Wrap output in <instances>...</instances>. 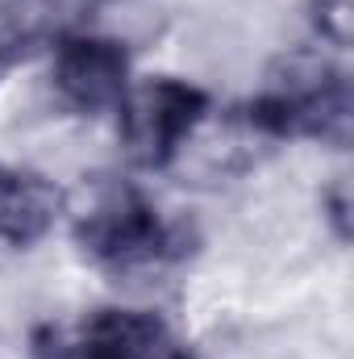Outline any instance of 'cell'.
<instances>
[{
  "mask_svg": "<svg viewBox=\"0 0 354 359\" xmlns=\"http://www.w3.org/2000/svg\"><path fill=\"white\" fill-rule=\"evenodd\" d=\"M63 213L71 217L76 238L125 280L163 276L183 255V234L167 226L121 176H84L63 196Z\"/></svg>",
  "mask_w": 354,
  "mask_h": 359,
  "instance_id": "6da1fadb",
  "label": "cell"
},
{
  "mask_svg": "<svg viewBox=\"0 0 354 359\" xmlns=\"http://www.w3.org/2000/svg\"><path fill=\"white\" fill-rule=\"evenodd\" d=\"M271 134H304L330 147L351 142V92L342 72L317 50H288L267 72L259 104L250 109Z\"/></svg>",
  "mask_w": 354,
  "mask_h": 359,
  "instance_id": "7a4b0ae2",
  "label": "cell"
},
{
  "mask_svg": "<svg viewBox=\"0 0 354 359\" xmlns=\"http://www.w3.org/2000/svg\"><path fill=\"white\" fill-rule=\"evenodd\" d=\"M204 109H208L204 92L171 76H150L129 84L117 100L125 155L142 168H167L176 147L187 138V130L200 121Z\"/></svg>",
  "mask_w": 354,
  "mask_h": 359,
  "instance_id": "3957f363",
  "label": "cell"
},
{
  "mask_svg": "<svg viewBox=\"0 0 354 359\" xmlns=\"http://www.w3.org/2000/svg\"><path fill=\"white\" fill-rule=\"evenodd\" d=\"M163 347L159 322L138 309H88L34 334V359H155Z\"/></svg>",
  "mask_w": 354,
  "mask_h": 359,
  "instance_id": "277c9868",
  "label": "cell"
},
{
  "mask_svg": "<svg viewBox=\"0 0 354 359\" xmlns=\"http://www.w3.org/2000/svg\"><path fill=\"white\" fill-rule=\"evenodd\" d=\"M267 138H275L255 113H200V121L187 130V138L176 147L171 163L179 176L192 184H221V180L246 172Z\"/></svg>",
  "mask_w": 354,
  "mask_h": 359,
  "instance_id": "5b68a950",
  "label": "cell"
},
{
  "mask_svg": "<svg viewBox=\"0 0 354 359\" xmlns=\"http://www.w3.org/2000/svg\"><path fill=\"white\" fill-rule=\"evenodd\" d=\"M125 76H129L125 46L117 38H100V34L63 38L55 50V63H50L55 96L76 113H100V109L117 104L121 92L129 88Z\"/></svg>",
  "mask_w": 354,
  "mask_h": 359,
  "instance_id": "8992f818",
  "label": "cell"
},
{
  "mask_svg": "<svg viewBox=\"0 0 354 359\" xmlns=\"http://www.w3.org/2000/svg\"><path fill=\"white\" fill-rule=\"evenodd\" d=\"M63 213V192L38 172L0 168V251L38 243Z\"/></svg>",
  "mask_w": 354,
  "mask_h": 359,
  "instance_id": "52a82bcc",
  "label": "cell"
},
{
  "mask_svg": "<svg viewBox=\"0 0 354 359\" xmlns=\"http://www.w3.org/2000/svg\"><path fill=\"white\" fill-rule=\"evenodd\" d=\"M59 21V0H0V67L21 59Z\"/></svg>",
  "mask_w": 354,
  "mask_h": 359,
  "instance_id": "ba28073f",
  "label": "cell"
},
{
  "mask_svg": "<svg viewBox=\"0 0 354 359\" xmlns=\"http://www.w3.org/2000/svg\"><path fill=\"white\" fill-rule=\"evenodd\" d=\"M309 13H313V25L317 34L330 42V46H351V25H354V13H351V0H309Z\"/></svg>",
  "mask_w": 354,
  "mask_h": 359,
  "instance_id": "9c48e42d",
  "label": "cell"
},
{
  "mask_svg": "<svg viewBox=\"0 0 354 359\" xmlns=\"http://www.w3.org/2000/svg\"><path fill=\"white\" fill-rule=\"evenodd\" d=\"M351 176H334L325 188H321V213H325V222L334 226V234L346 243L351 238Z\"/></svg>",
  "mask_w": 354,
  "mask_h": 359,
  "instance_id": "30bf717a",
  "label": "cell"
}]
</instances>
